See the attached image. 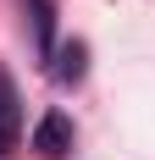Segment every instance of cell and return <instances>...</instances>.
Here are the masks:
<instances>
[{
  "mask_svg": "<svg viewBox=\"0 0 155 160\" xmlns=\"http://www.w3.org/2000/svg\"><path fill=\"white\" fill-rule=\"evenodd\" d=\"M33 149H39L45 160H67L72 155V116L67 111H45L39 127H33Z\"/></svg>",
  "mask_w": 155,
  "mask_h": 160,
  "instance_id": "cell-1",
  "label": "cell"
},
{
  "mask_svg": "<svg viewBox=\"0 0 155 160\" xmlns=\"http://www.w3.org/2000/svg\"><path fill=\"white\" fill-rule=\"evenodd\" d=\"M17 132H22V105H17V88L0 78V155L17 144Z\"/></svg>",
  "mask_w": 155,
  "mask_h": 160,
  "instance_id": "cell-2",
  "label": "cell"
},
{
  "mask_svg": "<svg viewBox=\"0 0 155 160\" xmlns=\"http://www.w3.org/2000/svg\"><path fill=\"white\" fill-rule=\"evenodd\" d=\"M33 17V39H39V55H56V0H22Z\"/></svg>",
  "mask_w": 155,
  "mask_h": 160,
  "instance_id": "cell-3",
  "label": "cell"
},
{
  "mask_svg": "<svg viewBox=\"0 0 155 160\" xmlns=\"http://www.w3.org/2000/svg\"><path fill=\"white\" fill-rule=\"evenodd\" d=\"M50 61H56V66H50L56 83H78V78H83V61H89V44H78V39H72V44H61Z\"/></svg>",
  "mask_w": 155,
  "mask_h": 160,
  "instance_id": "cell-4",
  "label": "cell"
}]
</instances>
